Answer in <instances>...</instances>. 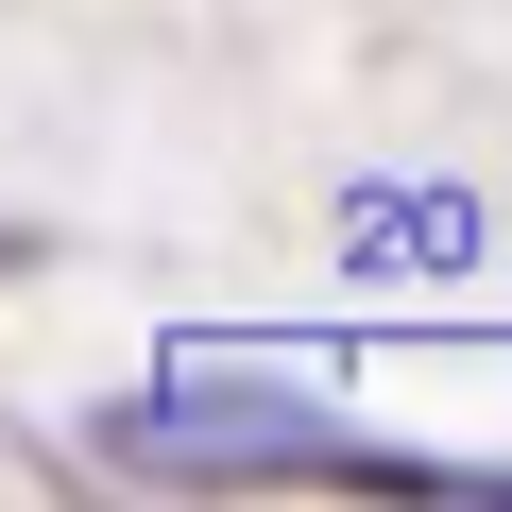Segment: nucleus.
<instances>
[{
	"label": "nucleus",
	"instance_id": "nucleus-1",
	"mask_svg": "<svg viewBox=\"0 0 512 512\" xmlns=\"http://www.w3.org/2000/svg\"><path fill=\"white\" fill-rule=\"evenodd\" d=\"M120 478H188V495H427V512H512V461H427V444H359L308 393H256V376H154L86 427Z\"/></svg>",
	"mask_w": 512,
	"mask_h": 512
},
{
	"label": "nucleus",
	"instance_id": "nucleus-2",
	"mask_svg": "<svg viewBox=\"0 0 512 512\" xmlns=\"http://www.w3.org/2000/svg\"><path fill=\"white\" fill-rule=\"evenodd\" d=\"M35 256H52V239H35V222H0V291H18V274H35Z\"/></svg>",
	"mask_w": 512,
	"mask_h": 512
}]
</instances>
